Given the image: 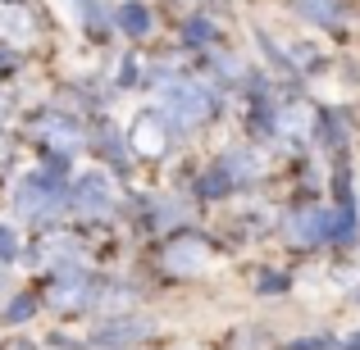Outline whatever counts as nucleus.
Listing matches in <instances>:
<instances>
[{"instance_id":"f257e3e1","label":"nucleus","mask_w":360,"mask_h":350,"mask_svg":"<svg viewBox=\"0 0 360 350\" xmlns=\"http://www.w3.org/2000/svg\"><path fill=\"white\" fill-rule=\"evenodd\" d=\"M160 105H165V114L174 123H183V128H196V123L210 119V91H201L196 82H165L160 87Z\"/></svg>"},{"instance_id":"f03ea898","label":"nucleus","mask_w":360,"mask_h":350,"mask_svg":"<svg viewBox=\"0 0 360 350\" xmlns=\"http://www.w3.org/2000/svg\"><path fill=\"white\" fill-rule=\"evenodd\" d=\"M14 205H18V214H23V219H51V214L64 205V187L51 182V173H32V177H23V182H18Z\"/></svg>"},{"instance_id":"7ed1b4c3","label":"nucleus","mask_w":360,"mask_h":350,"mask_svg":"<svg viewBox=\"0 0 360 350\" xmlns=\"http://www.w3.org/2000/svg\"><path fill=\"white\" fill-rule=\"evenodd\" d=\"M69 205L87 219H101V214L115 210V182L105 173H82L78 182L69 187Z\"/></svg>"},{"instance_id":"20e7f679","label":"nucleus","mask_w":360,"mask_h":350,"mask_svg":"<svg viewBox=\"0 0 360 350\" xmlns=\"http://www.w3.org/2000/svg\"><path fill=\"white\" fill-rule=\"evenodd\" d=\"M205 264H210V245H205L201 236H178V241H169V250H165V269L169 273L196 278V273H205Z\"/></svg>"},{"instance_id":"39448f33","label":"nucleus","mask_w":360,"mask_h":350,"mask_svg":"<svg viewBox=\"0 0 360 350\" xmlns=\"http://www.w3.org/2000/svg\"><path fill=\"white\" fill-rule=\"evenodd\" d=\"M132 150L141 159H160L169 150V128H165V114H141L132 123Z\"/></svg>"},{"instance_id":"423d86ee","label":"nucleus","mask_w":360,"mask_h":350,"mask_svg":"<svg viewBox=\"0 0 360 350\" xmlns=\"http://www.w3.org/2000/svg\"><path fill=\"white\" fill-rule=\"evenodd\" d=\"M37 137H41L55 155H73V150L82 146V128L73 119H60V114H46L37 123Z\"/></svg>"},{"instance_id":"0eeeda50","label":"nucleus","mask_w":360,"mask_h":350,"mask_svg":"<svg viewBox=\"0 0 360 350\" xmlns=\"http://www.w3.org/2000/svg\"><path fill=\"white\" fill-rule=\"evenodd\" d=\"M91 296H96V287H91V278L82 269H64L51 291V300L60 309H82V305H91Z\"/></svg>"},{"instance_id":"6e6552de","label":"nucleus","mask_w":360,"mask_h":350,"mask_svg":"<svg viewBox=\"0 0 360 350\" xmlns=\"http://www.w3.org/2000/svg\"><path fill=\"white\" fill-rule=\"evenodd\" d=\"M146 337H150V318L128 314V318H110V323L96 332V342L110 346V350H123V346H132V342H146Z\"/></svg>"},{"instance_id":"1a4fd4ad","label":"nucleus","mask_w":360,"mask_h":350,"mask_svg":"<svg viewBox=\"0 0 360 350\" xmlns=\"http://www.w3.org/2000/svg\"><path fill=\"white\" fill-rule=\"evenodd\" d=\"M37 27H32V14L23 5H0V41L9 46H32Z\"/></svg>"},{"instance_id":"9d476101","label":"nucleus","mask_w":360,"mask_h":350,"mask_svg":"<svg viewBox=\"0 0 360 350\" xmlns=\"http://www.w3.org/2000/svg\"><path fill=\"white\" fill-rule=\"evenodd\" d=\"M219 173L229 177L233 187H242V182H251V177L260 173V159H255L251 150H229V155L219 159Z\"/></svg>"},{"instance_id":"9b49d317","label":"nucleus","mask_w":360,"mask_h":350,"mask_svg":"<svg viewBox=\"0 0 360 350\" xmlns=\"http://www.w3.org/2000/svg\"><path fill=\"white\" fill-rule=\"evenodd\" d=\"M101 0H60V14L73 18V23H91V27H105V14H96Z\"/></svg>"},{"instance_id":"f8f14e48","label":"nucleus","mask_w":360,"mask_h":350,"mask_svg":"<svg viewBox=\"0 0 360 350\" xmlns=\"http://www.w3.org/2000/svg\"><path fill=\"white\" fill-rule=\"evenodd\" d=\"M310 123H315L310 105H288V109L278 114V132H283V137H306Z\"/></svg>"},{"instance_id":"ddd939ff","label":"nucleus","mask_w":360,"mask_h":350,"mask_svg":"<svg viewBox=\"0 0 360 350\" xmlns=\"http://www.w3.org/2000/svg\"><path fill=\"white\" fill-rule=\"evenodd\" d=\"M292 5H297L310 23H338V14H342L338 0H292Z\"/></svg>"},{"instance_id":"4468645a","label":"nucleus","mask_w":360,"mask_h":350,"mask_svg":"<svg viewBox=\"0 0 360 350\" xmlns=\"http://www.w3.org/2000/svg\"><path fill=\"white\" fill-rule=\"evenodd\" d=\"M119 23H123V32H128V36H146V32H150V9L132 0V5H123Z\"/></svg>"},{"instance_id":"2eb2a0df","label":"nucleus","mask_w":360,"mask_h":350,"mask_svg":"<svg viewBox=\"0 0 360 350\" xmlns=\"http://www.w3.org/2000/svg\"><path fill=\"white\" fill-rule=\"evenodd\" d=\"M69 250H73V241H69V236H46V241L37 245V260H46V264H51L55 255H64V260H69Z\"/></svg>"},{"instance_id":"dca6fc26","label":"nucleus","mask_w":360,"mask_h":350,"mask_svg":"<svg viewBox=\"0 0 360 350\" xmlns=\"http://www.w3.org/2000/svg\"><path fill=\"white\" fill-rule=\"evenodd\" d=\"M14 255H18V236L9 232L5 223H0V264H9V260H14Z\"/></svg>"},{"instance_id":"f3484780","label":"nucleus","mask_w":360,"mask_h":350,"mask_svg":"<svg viewBox=\"0 0 360 350\" xmlns=\"http://www.w3.org/2000/svg\"><path fill=\"white\" fill-rule=\"evenodd\" d=\"M27 314H32V300H27V296H18V305H9V309H5V318H9V323H23Z\"/></svg>"},{"instance_id":"a211bd4d","label":"nucleus","mask_w":360,"mask_h":350,"mask_svg":"<svg viewBox=\"0 0 360 350\" xmlns=\"http://www.w3.org/2000/svg\"><path fill=\"white\" fill-rule=\"evenodd\" d=\"M214 27L210 23H187V41H210Z\"/></svg>"},{"instance_id":"6ab92c4d","label":"nucleus","mask_w":360,"mask_h":350,"mask_svg":"<svg viewBox=\"0 0 360 350\" xmlns=\"http://www.w3.org/2000/svg\"><path fill=\"white\" fill-rule=\"evenodd\" d=\"M5 164H9V141L0 137V168H5Z\"/></svg>"},{"instance_id":"aec40b11","label":"nucleus","mask_w":360,"mask_h":350,"mask_svg":"<svg viewBox=\"0 0 360 350\" xmlns=\"http://www.w3.org/2000/svg\"><path fill=\"white\" fill-rule=\"evenodd\" d=\"M0 287H5V269H0Z\"/></svg>"},{"instance_id":"412c9836","label":"nucleus","mask_w":360,"mask_h":350,"mask_svg":"<svg viewBox=\"0 0 360 350\" xmlns=\"http://www.w3.org/2000/svg\"><path fill=\"white\" fill-rule=\"evenodd\" d=\"M0 114H5V96H0Z\"/></svg>"},{"instance_id":"4be33fe9","label":"nucleus","mask_w":360,"mask_h":350,"mask_svg":"<svg viewBox=\"0 0 360 350\" xmlns=\"http://www.w3.org/2000/svg\"><path fill=\"white\" fill-rule=\"evenodd\" d=\"M9 350H27V346H9Z\"/></svg>"}]
</instances>
